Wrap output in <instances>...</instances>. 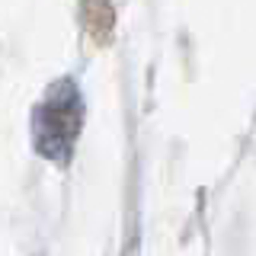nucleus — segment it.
<instances>
[{
    "label": "nucleus",
    "mask_w": 256,
    "mask_h": 256,
    "mask_svg": "<svg viewBox=\"0 0 256 256\" xmlns=\"http://www.w3.org/2000/svg\"><path fill=\"white\" fill-rule=\"evenodd\" d=\"M77 132H80V93L70 80H58L32 118L38 154L54 160V164H68L70 150L77 144Z\"/></svg>",
    "instance_id": "nucleus-1"
}]
</instances>
